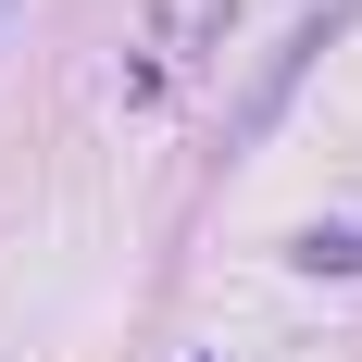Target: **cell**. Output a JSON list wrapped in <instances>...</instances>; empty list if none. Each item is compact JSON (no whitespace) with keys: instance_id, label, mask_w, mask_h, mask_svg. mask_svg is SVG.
<instances>
[{"instance_id":"1","label":"cell","mask_w":362,"mask_h":362,"mask_svg":"<svg viewBox=\"0 0 362 362\" xmlns=\"http://www.w3.org/2000/svg\"><path fill=\"white\" fill-rule=\"evenodd\" d=\"M337 25H350V0H313V13L288 25V50H275V63L250 75V100H238V150H250V138H275V112H288V88H300L313 63H325V37H337Z\"/></svg>"},{"instance_id":"2","label":"cell","mask_w":362,"mask_h":362,"mask_svg":"<svg viewBox=\"0 0 362 362\" xmlns=\"http://www.w3.org/2000/svg\"><path fill=\"white\" fill-rule=\"evenodd\" d=\"M288 262H300V275H362V225H300Z\"/></svg>"}]
</instances>
